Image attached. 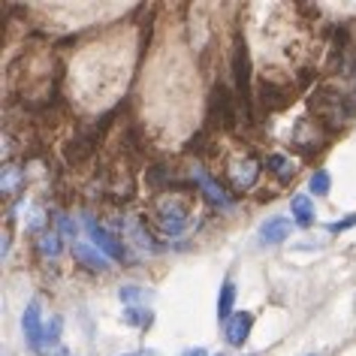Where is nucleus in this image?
Segmentation results:
<instances>
[{
    "label": "nucleus",
    "mask_w": 356,
    "mask_h": 356,
    "mask_svg": "<svg viewBox=\"0 0 356 356\" xmlns=\"http://www.w3.org/2000/svg\"><path fill=\"white\" fill-rule=\"evenodd\" d=\"M148 296V290H142V287H121V299H124V305L127 308H139V302Z\"/></svg>",
    "instance_id": "obj_20"
},
{
    "label": "nucleus",
    "mask_w": 356,
    "mask_h": 356,
    "mask_svg": "<svg viewBox=\"0 0 356 356\" xmlns=\"http://www.w3.org/2000/svg\"><path fill=\"white\" fill-rule=\"evenodd\" d=\"M151 320H154V317H151L145 308H127V311H124V323H130V326H142V329H145Z\"/></svg>",
    "instance_id": "obj_19"
},
{
    "label": "nucleus",
    "mask_w": 356,
    "mask_h": 356,
    "mask_svg": "<svg viewBox=\"0 0 356 356\" xmlns=\"http://www.w3.org/2000/svg\"><path fill=\"white\" fill-rule=\"evenodd\" d=\"M124 356H133V353H124Z\"/></svg>",
    "instance_id": "obj_26"
},
{
    "label": "nucleus",
    "mask_w": 356,
    "mask_h": 356,
    "mask_svg": "<svg viewBox=\"0 0 356 356\" xmlns=\"http://www.w3.org/2000/svg\"><path fill=\"white\" fill-rule=\"evenodd\" d=\"M181 356H209L206 350H202V347H193V350H184Z\"/></svg>",
    "instance_id": "obj_25"
},
{
    "label": "nucleus",
    "mask_w": 356,
    "mask_h": 356,
    "mask_svg": "<svg viewBox=\"0 0 356 356\" xmlns=\"http://www.w3.org/2000/svg\"><path fill=\"white\" fill-rule=\"evenodd\" d=\"M172 184V172H169L166 163H151L148 166V188L151 191H163Z\"/></svg>",
    "instance_id": "obj_15"
},
{
    "label": "nucleus",
    "mask_w": 356,
    "mask_h": 356,
    "mask_svg": "<svg viewBox=\"0 0 356 356\" xmlns=\"http://www.w3.org/2000/svg\"><path fill=\"white\" fill-rule=\"evenodd\" d=\"M85 227H88V236L94 238V248H100V251L109 257V260H118V263L127 260V251H124V245H121V238H118V236H112L109 229L100 227L94 218H88V224H85Z\"/></svg>",
    "instance_id": "obj_5"
},
{
    "label": "nucleus",
    "mask_w": 356,
    "mask_h": 356,
    "mask_svg": "<svg viewBox=\"0 0 356 356\" xmlns=\"http://www.w3.org/2000/svg\"><path fill=\"white\" fill-rule=\"evenodd\" d=\"M356 109V94L344 97L338 88L332 85H320L314 94H311V112L320 118V124L329 130H341L347 115Z\"/></svg>",
    "instance_id": "obj_1"
},
{
    "label": "nucleus",
    "mask_w": 356,
    "mask_h": 356,
    "mask_svg": "<svg viewBox=\"0 0 356 356\" xmlns=\"http://www.w3.org/2000/svg\"><path fill=\"white\" fill-rule=\"evenodd\" d=\"M251 329H254V314L251 311H236L233 317L227 320V338H229V344H245L248 341V335H251Z\"/></svg>",
    "instance_id": "obj_11"
},
{
    "label": "nucleus",
    "mask_w": 356,
    "mask_h": 356,
    "mask_svg": "<svg viewBox=\"0 0 356 356\" xmlns=\"http://www.w3.org/2000/svg\"><path fill=\"white\" fill-rule=\"evenodd\" d=\"M40 251L46 257H58L60 254V236L55 233V229H46V233H40Z\"/></svg>",
    "instance_id": "obj_18"
},
{
    "label": "nucleus",
    "mask_w": 356,
    "mask_h": 356,
    "mask_svg": "<svg viewBox=\"0 0 356 356\" xmlns=\"http://www.w3.org/2000/svg\"><path fill=\"white\" fill-rule=\"evenodd\" d=\"M100 133H103V130H100V124H97L94 130H79L76 136H73V139H70L67 145H64V154H67L70 163H82V160H85V157L94 151V145H97V136H100Z\"/></svg>",
    "instance_id": "obj_7"
},
{
    "label": "nucleus",
    "mask_w": 356,
    "mask_h": 356,
    "mask_svg": "<svg viewBox=\"0 0 356 356\" xmlns=\"http://www.w3.org/2000/svg\"><path fill=\"white\" fill-rule=\"evenodd\" d=\"M287 100H290L287 88H281L278 82H272V79H263V82H260V103H263V109H284Z\"/></svg>",
    "instance_id": "obj_12"
},
{
    "label": "nucleus",
    "mask_w": 356,
    "mask_h": 356,
    "mask_svg": "<svg viewBox=\"0 0 356 356\" xmlns=\"http://www.w3.org/2000/svg\"><path fill=\"white\" fill-rule=\"evenodd\" d=\"M290 229H293V224L287 218H272V220H266L263 224L260 238H263V245H281L284 238L290 236Z\"/></svg>",
    "instance_id": "obj_13"
},
{
    "label": "nucleus",
    "mask_w": 356,
    "mask_h": 356,
    "mask_svg": "<svg viewBox=\"0 0 356 356\" xmlns=\"http://www.w3.org/2000/svg\"><path fill=\"white\" fill-rule=\"evenodd\" d=\"M188 218H191V209L184 200H157V220L163 233L181 236L188 229Z\"/></svg>",
    "instance_id": "obj_4"
},
{
    "label": "nucleus",
    "mask_w": 356,
    "mask_h": 356,
    "mask_svg": "<svg viewBox=\"0 0 356 356\" xmlns=\"http://www.w3.org/2000/svg\"><path fill=\"white\" fill-rule=\"evenodd\" d=\"M60 326H64V323H60V317H51V320H49V326H46V347L58 341V335H60Z\"/></svg>",
    "instance_id": "obj_22"
},
{
    "label": "nucleus",
    "mask_w": 356,
    "mask_h": 356,
    "mask_svg": "<svg viewBox=\"0 0 356 356\" xmlns=\"http://www.w3.org/2000/svg\"><path fill=\"white\" fill-rule=\"evenodd\" d=\"M233 82H236V97L245 109H251V60H248V46L245 37L236 33L233 40Z\"/></svg>",
    "instance_id": "obj_3"
},
{
    "label": "nucleus",
    "mask_w": 356,
    "mask_h": 356,
    "mask_svg": "<svg viewBox=\"0 0 356 356\" xmlns=\"http://www.w3.org/2000/svg\"><path fill=\"white\" fill-rule=\"evenodd\" d=\"M22 329H24V338L33 350H42L46 347V329H42V320H40V302H31L22 314Z\"/></svg>",
    "instance_id": "obj_8"
},
{
    "label": "nucleus",
    "mask_w": 356,
    "mask_h": 356,
    "mask_svg": "<svg viewBox=\"0 0 356 356\" xmlns=\"http://www.w3.org/2000/svg\"><path fill=\"white\" fill-rule=\"evenodd\" d=\"M197 188L202 191V197L209 202H215V206H229V202H233V191H227L224 181H218L215 175L202 172V169L197 172Z\"/></svg>",
    "instance_id": "obj_10"
},
{
    "label": "nucleus",
    "mask_w": 356,
    "mask_h": 356,
    "mask_svg": "<svg viewBox=\"0 0 356 356\" xmlns=\"http://www.w3.org/2000/svg\"><path fill=\"white\" fill-rule=\"evenodd\" d=\"M257 175H260V157L257 154H242L238 160H233V163L227 166L229 184H236L238 191L251 188V184L257 181Z\"/></svg>",
    "instance_id": "obj_6"
},
{
    "label": "nucleus",
    "mask_w": 356,
    "mask_h": 356,
    "mask_svg": "<svg viewBox=\"0 0 356 356\" xmlns=\"http://www.w3.org/2000/svg\"><path fill=\"white\" fill-rule=\"evenodd\" d=\"M73 257H76V263L85 266L88 272H109V266H112V260L100 251V248L85 245V242H76L73 245Z\"/></svg>",
    "instance_id": "obj_9"
},
{
    "label": "nucleus",
    "mask_w": 356,
    "mask_h": 356,
    "mask_svg": "<svg viewBox=\"0 0 356 356\" xmlns=\"http://www.w3.org/2000/svg\"><path fill=\"white\" fill-rule=\"evenodd\" d=\"M290 209H293V218H296V227H311L314 224V206H311L308 197H296Z\"/></svg>",
    "instance_id": "obj_17"
},
{
    "label": "nucleus",
    "mask_w": 356,
    "mask_h": 356,
    "mask_svg": "<svg viewBox=\"0 0 356 356\" xmlns=\"http://www.w3.org/2000/svg\"><path fill=\"white\" fill-rule=\"evenodd\" d=\"M236 97L227 85H215L209 94V109H206V124L209 130H227L236 124Z\"/></svg>",
    "instance_id": "obj_2"
},
{
    "label": "nucleus",
    "mask_w": 356,
    "mask_h": 356,
    "mask_svg": "<svg viewBox=\"0 0 356 356\" xmlns=\"http://www.w3.org/2000/svg\"><path fill=\"white\" fill-rule=\"evenodd\" d=\"M350 227H356V215H347L341 220H332L326 229H329V233H344V229H350Z\"/></svg>",
    "instance_id": "obj_23"
},
{
    "label": "nucleus",
    "mask_w": 356,
    "mask_h": 356,
    "mask_svg": "<svg viewBox=\"0 0 356 356\" xmlns=\"http://www.w3.org/2000/svg\"><path fill=\"white\" fill-rule=\"evenodd\" d=\"M266 166H269L272 172H281V178H287V160H284L281 154H272L269 160H266Z\"/></svg>",
    "instance_id": "obj_24"
},
{
    "label": "nucleus",
    "mask_w": 356,
    "mask_h": 356,
    "mask_svg": "<svg viewBox=\"0 0 356 356\" xmlns=\"http://www.w3.org/2000/svg\"><path fill=\"white\" fill-rule=\"evenodd\" d=\"M233 302H236V284L233 281H224V287H220V296H218V317L220 320L233 317Z\"/></svg>",
    "instance_id": "obj_16"
},
{
    "label": "nucleus",
    "mask_w": 356,
    "mask_h": 356,
    "mask_svg": "<svg viewBox=\"0 0 356 356\" xmlns=\"http://www.w3.org/2000/svg\"><path fill=\"white\" fill-rule=\"evenodd\" d=\"M311 193H320V197L329 193V172L326 169H320V172L311 175Z\"/></svg>",
    "instance_id": "obj_21"
},
{
    "label": "nucleus",
    "mask_w": 356,
    "mask_h": 356,
    "mask_svg": "<svg viewBox=\"0 0 356 356\" xmlns=\"http://www.w3.org/2000/svg\"><path fill=\"white\" fill-rule=\"evenodd\" d=\"M127 236H130L133 242H136V245H139V248H142V251H145V254H154V251H157L154 238H151V233H148V229L139 224L136 218H130V220H127Z\"/></svg>",
    "instance_id": "obj_14"
}]
</instances>
